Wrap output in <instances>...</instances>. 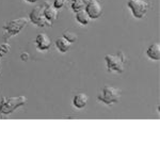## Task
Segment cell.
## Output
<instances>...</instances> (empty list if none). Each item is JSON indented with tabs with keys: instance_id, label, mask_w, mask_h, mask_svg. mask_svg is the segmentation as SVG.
I'll return each instance as SVG.
<instances>
[{
	"instance_id": "21",
	"label": "cell",
	"mask_w": 160,
	"mask_h": 160,
	"mask_svg": "<svg viewBox=\"0 0 160 160\" xmlns=\"http://www.w3.org/2000/svg\"><path fill=\"white\" fill-rule=\"evenodd\" d=\"M72 1H73V0H72Z\"/></svg>"
},
{
	"instance_id": "1",
	"label": "cell",
	"mask_w": 160,
	"mask_h": 160,
	"mask_svg": "<svg viewBox=\"0 0 160 160\" xmlns=\"http://www.w3.org/2000/svg\"><path fill=\"white\" fill-rule=\"evenodd\" d=\"M27 102V98L22 95L16 97H3L0 102V113L10 114L17 108L24 106Z\"/></svg>"
},
{
	"instance_id": "20",
	"label": "cell",
	"mask_w": 160,
	"mask_h": 160,
	"mask_svg": "<svg viewBox=\"0 0 160 160\" xmlns=\"http://www.w3.org/2000/svg\"><path fill=\"white\" fill-rule=\"evenodd\" d=\"M0 65H1V57H0Z\"/></svg>"
},
{
	"instance_id": "18",
	"label": "cell",
	"mask_w": 160,
	"mask_h": 160,
	"mask_svg": "<svg viewBox=\"0 0 160 160\" xmlns=\"http://www.w3.org/2000/svg\"><path fill=\"white\" fill-rule=\"evenodd\" d=\"M20 59H22V61H27L28 59H29V53H28V52H22V55H20Z\"/></svg>"
},
{
	"instance_id": "12",
	"label": "cell",
	"mask_w": 160,
	"mask_h": 160,
	"mask_svg": "<svg viewBox=\"0 0 160 160\" xmlns=\"http://www.w3.org/2000/svg\"><path fill=\"white\" fill-rule=\"evenodd\" d=\"M71 46H72V43L68 42V41L66 40V38H64L63 37L57 38L56 47L58 48V50L61 51V52H66V51H68Z\"/></svg>"
},
{
	"instance_id": "6",
	"label": "cell",
	"mask_w": 160,
	"mask_h": 160,
	"mask_svg": "<svg viewBox=\"0 0 160 160\" xmlns=\"http://www.w3.org/2000/svg\"><path fill=\"white\" fill-rule=\"evenodd\" d=\"M107 62V68L109 72L114 73H123L124 72V62L120 56L117 55H107L105 57Z\"/></svg>"
},
{
	"instance_id": "4",
	"label": "cell",
	"mask_w": 160,
	"mask_h": 160,
	"mask_svg": "<svg viewBox=\"0 0 160 160\" xmlns=\"http://www.w3.org/2000/svg\"><path fill=\"white\" fill-rule=\"evenodd\" d=\"M30 20L38 27H48L51 22L44 14V6H37L30 13Z\"/></svg>"
},
{
	"instance_id": "19",
	"label": "cell",
	"mask_w": 160,
	"mask_h": 160,
	"mask_svg": "<svg viewBox=\"0 0 160 160\" xmlns=\"http://www.w3.org/2000/svg\"><path fill=\"white\" fill-rule=\"evenodd\" d=\"M26 1L30 2V3H33V2H37V1H38V0H26Z\"/></svg>"
},
{
	"instance_id": "17",
	"label": "cell",
	"mask_w": 160,
	"mask_h": 160,
	"mask_svg": "<svg viewBox=\"0 0 160 160\" xmlns=\"http://www.w3.org/2000/svg\"><path fill=\"white\" fill-rule=\"evenodd\" d=\"M64 3H65V0H55L53 7H55L56 9H61V8L64 6Z\"/></svg>"
},
{
	"instance_id": "9",
	"label": "cell",
	"mask_w": 160,
	"mask_h": 160,
	"mask_svg": "<svg viewBox=\"0 0 160 160\" xmlns=\"http://www.w3.org/2000/svg\"><path fill=\"white\" fill-rule=\"evenodd\" d=\"M44 14H45L46 18L52 24L58 18V9H56L53 6H51L48 2H46L45 6H44Z\"/></svg>"
},
{
	"instance_id": "7",
	"label": "cell",
	"mask_w": 160,
	"mask_h": 160,
	"mask_svg": "<svg viewBox=\"0 0 160 160\" xmlns=\"http://www.w3.org/2000/svg\"><path fill=\"white\" fill-rule=\"evenodd\" d=\"M86 11L91 18H98L102 14V8L97 0H90L86 6Z\"/></svg>"
},
{
	"instance_id": "5",
	"label": "cell",
	"mask_w": 160,
	"mask_h": 160,
	"mask_svg": "<svg viewBox=\"0 0 160 160\" xmlns=\"http://www.w3.org/2000/svg\"><path fill=\"white\" fill-rule=\"evenodd\" d=\"M128 7L136 18H142L148 12V3L144 0H129Z\"/></svg>"
},
{
	"instance_id": "13",
	"label": "cell",
	"mask_w": 160,
	"mask_h": 160,
	"mask_svg": "<svg viewBox=\"0 0 160 160\" xmlns=\"http://www.w3.org/2000/svg\"><path fill=\"white\" fill-rule=\"evenodd\" d=\"M76 19L78 20L81 25H88L92 18L90 17V15L88 14L86 9H83V10H80V11L76 12Z\"/></svg>"
},
{
	"instance_id": "10",
	"label": "cell",
	"mask_w": 160,
	"mask_h": 160,
	"mask_svg": "<svg viewBox=\"0 0 160 160\" xmlns=\"http://www.w3.org/2000/svg\"><path fill=\"white\" fill-rule=\"evenodd\" d=\"M88 99H89V97H88L87 94H84V93H78V94L74 97L73 104L75 107L78 108V109H82V108L86 107Z\"/></svg>"
},
{
	"instance_id": "16",
	"label": "cell",
	"mask_w": 160,
	"mask_h": 160,
	"mask_svg": "<svg viewBox=\"0 0 160 160\" xmlns=\"http://www.w3.org/2000/svg\"><path fill=\"white\" fill-rule=\"evenodd\" d=\"M11 49V46L10 44L8 43H3V44H0V57H3L6 56L8 52Z\"/></svg>"
},
{
	"instance_id": "14",
	"label": "cell",
	"mask_w": 160,
	"mask_h": 160,
	"mask_svg": "<svg viewBox=\"0 0 160 160\" xmlns=\"http://www.w3.org/2000/svg\"><path fill=\"white\" fill-rule=\"evenodd\" d=\"M87 3L83 0H73V3H72V8L75 12H78L80 10H83L86 8Z\"/></svg>"
},
{
	"instance_id": "8",
	"label": "cell",
	"mask_w": 160,
	"mask_h": 160,
	"mask_svg": "<svg viewBox=\"0 0 160 160\" xmlns=\"http://www.w3.org/2000/svg\"><path fill=\"white\" fill-rule=\"evenodd\" d=\"M35 43L38 48L41 50H47L51 46V40L46 33H38L35 38Z\"/></svg>"
},
{
	"instance_id": "11",
	"label": "cell",
	"mask_w": 160,
	"mask_h": 160,
	"mask_svg": "<svg viewBox=\"0 0 160 160\" xmlns=\"http://www.w3.org/2000/svg\"><path fill=\"white\" fill-rule=\"evenodd\" d=\"M146 55L153 60H159L160 59V44L154 43L148 48L146 50Z\"/></svg>"
},
{
	"instance_id": "2",
	"label": "cell",
	"mask_w": 160,
	"mask_h": 160,
	"mask_svg": "<svg viewBox=\"0 0 160 160\" xmlns=\"http://www.w3.org/2000/svg\"><path fill=\"white\" fill-rule=\"evenodd\" d=\"M28 24V19L26 17H20L17 19H13L11 22H9L7 25L3 26L4 30V40H9L10 38L16 35L17 33H19Z\"/></svg>"
},
{
	"instance_id": "3",
	"label": "cell",
	"mask_w": 160,
	"mask_h": 160,
	"mask_svg": "<svg viewBox=\"0 0 160 160\" xmlns=\"http://www.w3.org/2000/svg\"><path fill=\"white\" fill-rule=\"evenodd\" d=\"M121 97V91L118 89L111 86H106L102 91L98 95V99L100 102H105L106 105H111L118 102Z\"/></svg>"
},
{
	"instance_id": "15",
	"label": "cell",
	"mask_w": 160,
	"mask_h": 160,
	"mask_svg": "<svg viewBox=\"0 0 160 160\" xmlns=\"http://www.w3.org/2000/svg\"><path fill=\"white\" fill-rule=\"evenodd\" d=\"M63 38H66V40H68V42H71V43L76 42L77 38H78V37H77L76 33L73 32V31H71V30H66V31H64V33H63Z\"/></svg>"
}]
</instances>
